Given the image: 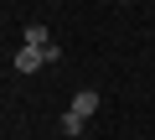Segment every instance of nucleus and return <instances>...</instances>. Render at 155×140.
<instances>
[{"instance_id":"obj_1","label":"nucleus","mask_w":155,"mask_h":140,"mask_svg":"<svg viewBox=\"0 0 155 140\" xmlns=\"http://www.w3.org/2000/svg\"><path fill=\"white\" fill-rule=\"evenodd\" d=\"M21 47H36V52H47V62H57L62 52H57V42H52V31L41 26V21H31L26 31H21Z\"/></svg>"},{"instance_id":"obj_4","label":"nucleus","mask_w":155,"mask_h":140,"mask_svg":"<svg viewBox=\"0 0 155 140\" xmlns=\"http://www.w3.org/2000/svg\"><path fill=\"white\" fill-rule=\"evenodd\" d=\"M62 135H83V119H78V114H62Z\"/></svg>"},{"instance_id":"obj_2","label":"nucleus","mask_w":155,"mask_h":140,"mask_svg":"<svg viewBox=\"0 0 155 140\" xmlns=\"http://www.w3.org/2000/svg\"><path fill=\"white\" fill-rule=\"evenodd\" d=\"M67 114H78V119L88 125V119L98 114V94H93V88H83V94H72V104H67Z\"/></svg>"},{"instance_id":"obj_3","label":"nucleus","mask_w":155,"mask_h":140,"mask_svg":"<svg viewBox=\"0 0 155 140\" xmlns=\"http://www.w3.org/2000/svg\"><path fill=\"white\" fill-rule=\"evenodd\" d=\"M11 62H16V73H36V67L47 62V52H36V47H16Z\"/></svg>"}]
</instances>
